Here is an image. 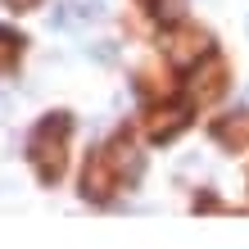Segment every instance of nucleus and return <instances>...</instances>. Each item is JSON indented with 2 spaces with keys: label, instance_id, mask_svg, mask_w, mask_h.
<instances>
[{
  "label": "nucleus",
  "instance_id": "f257e3e1",
  "mask_svg": "<svg viewBox=\"0 0 249 249\" xmlns=\"http://www.w3.org/2000/svg\"><path fill=\"white\" fill-rule=\"evenodd\" d=\"M64 136H68V113H50L46 123L32 131V159L41 168V177L54 181L64 168Z\"/></svg>",
  "mask_w": 249,
  "mask_h": 249
},
{
  "label": "nucleus",
  "instance_id": "f03ea898",
  "mask_svg": "<svg viewBox=\"0 0 249 249\" xmlns=\"http://www.w3.org/2000/svg\"><path fill=\"white\" fill-rule=\"evenodd\" d=\"M163 50H168V59L177 68H190V64L209 59V36H204L199 27H177V32H168Z\"/></svg>",
  "mask_w": 249,
  "mask_h": 249
},
{
  "label": "nucleus",
  "instance_id": "7ed1b4c3",
  "mask_svg": "<svg viewBox=\"0 0 249 249\" xmlns=\"http://www.w3.org/2000/svg\"><path fill=\"white\" fill-rule=\"evenodd\" d=\"M113 163H109V154H100V159H91V168H86V177H82V190L91 199H105L109 195V186H113Z\"/></svg>",
  "mask_w": 249,
  "mask_h": 249
},
{
  "label": "nucleus",
  "instance_id": "20e7f679",
  "mask_svg": "<svg viewBox=\"0 0 249 249\" xmlns=\"http://www.w3.org/2000/svg\"><path fill=\"white\" fill-rule=\"evenodd\" d=\"M109 163H113L118 177H136V172H141V159H136L131 145H113V150H109Z\"/></svg>",
  "mask_w": 249,
  "mask_h": 249
},
{
  "label": "nucleus",
  "instance_id": "39448f33",
  "mask_svg": "<svg viewBox=\"0 0 249 249\" xmlns=\"http://www.w3.org/2000/svg\"><path fill=\"white\" fill-rule=\"evenodd\" d=\"M217 141H222V145H249V113L222 123V127H217Z\"/></svg>",
  "mask_w": 249,
  "mask_h": 249
},
{
  "label": "nucleus",
  "instance_id": "423d86ee",
  "mask_svg": "<svg viewBox=\"0 0 249 249\" xmlns=\"http://www.w3.org/2000/svg\"><path fill=\"white\" fill-rule=\"evenodd\" d=\"M181 127H186V109H168V113H159V123H154V141L177 136Z\"/></svg>",
  "mask_w": 249,
  "mask_h": 249
},
{
  "label": "nucleus",
  "instance_id": "0eeeda50",
  "mask_svg": "<svg viewBox=\"0 0 249 249\" xmlns=\"http://www.w3.org/2000/svg\"><path fill=\"white\" fill-rule=\"evenodd\" d=\"M217 91H222V64H217V59H209V72H204V77H199L195 95H199V100H213Z\"/></svg>",
  "mask_w": 249,
  "mask_h": 249
},
{
  "label": "nucleus",
  "instance_id": "6e6552de",
  "mask_svg": "<svg viewBox=\"0 0 249 249\" xmlns=\"http://www.w3.org/2000/svg\"><path fill=\"white\" fill-rule=\"evenodd\" d=\"M14 59H18V36H14L9 27H0V72L14 68Z\"/></svg>",
  "mask_w": 249,
  "mask_h": 249
},
{
  "label": "nucleus",
  "instance_id": "1a4fd4ad",
  "mask_svg": "<svg viewBox=\"0 0 249 249\" xmlns=\"http://www.w3.org/2000/svg\"><path fill=\"white\" fill-rule=\"evenodd\" d=\"M9 5H14V9H32L36 0H9Z\"/></svg>",
  "mask_w": 249,
  "mask_h": 249
}]
</instances>
